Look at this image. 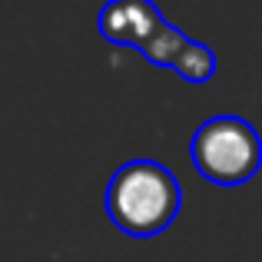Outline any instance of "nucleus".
Wrapping results in <instances>:
<instances>
[{
	"label": "nucleus",
	"instance_id": "3",
	"mask_svg": "<svg viewBox=\"0 0 262 262\" xmlns=\"http://www.w3.org/2000/svg\"><path fill=\"white\" fill-rule=\"evenodd\" d=\"M163 24L166 17L156 10L153 0H106L96 17L103 40L120 47H136V50H143Z\"/></svg>",
	"mask_w": 262,
	"mask_h": 262
},
{
	"label": "nucleus",
	"instance_id": "4",
	"mask_svg": "<svg viewBox=\"0 0 262 262\" xmlns=\"http://www.w3.org/2000/svg\"><path fill=\"white\" fill-rule=\"evenodd\" d=\"M173 73L179 80H186V83H206L216 73V53H212V47L199 43V40H189L186 50L176 57Z\"/></svg>",
	"mask_w": 262,
	"mask_h": 262
},
{
	"label": "nucleus",
	"instance_id": "5",
	"mask_svg": "<svg viewBox=\"0 0 262 262\" xmlns=\"http://www.w3.org/2000/svg\"><path fill=\"white\" fill-rule=\"evenodd\" d=\"M186 43H189V37H186L183 30H176L173 24H163L160 30L153 33V40H149L146 47H143V57L149 60V63H156V67H166V70H173V63H176V57L186 50Z\"/></svg>",
	"mask_w": 262,
	"mask_h": 262
},
{
	"label": "nucleus",
	"instance_id": "2",
	"mask_svg": "<svg viewBox=\"0 0 262 262\" xmlns=\"http://www.w3.org/2000/svg\"><path fill=\"white\" fill-rule=\"evenodd\" d=\"M196 173L216 186H243L262 166V140L243 116H209L196 126L189 143Z\"/></svg>",
	"mask_w": 262,
	"mask_h": 262
},
{
	"label": "nucleus",
	"instance_id": "1",
	"mask_svg": "<svg viewBox=\"0 0 262 262\" xmlns=\"http://www.w3.org/2000/svg\"><path fill=\"white\" fill-rule=\"evenodd\" d=\"M103 206L120 232L146 239L173 226L183 206V189L169 166L156 160H129L110 176Z\"/></svg>",
	"mask_w": 262,
	"mask_h": 262
}]
</instances>
